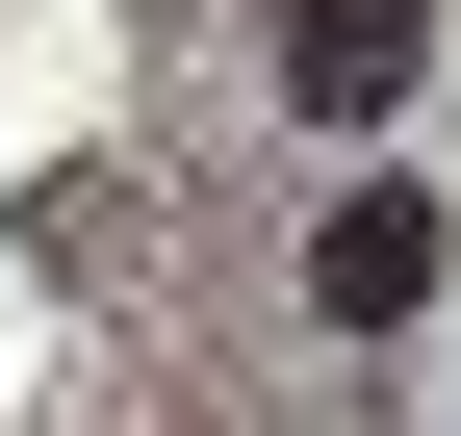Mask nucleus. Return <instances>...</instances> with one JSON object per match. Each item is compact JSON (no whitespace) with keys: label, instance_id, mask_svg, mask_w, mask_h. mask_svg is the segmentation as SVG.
<instances>
[{"label":"nucleus","instance_id":"obj_1","mask_svg":"<svg viewBox=\"0 0 461 436\" xmlns=\"http://www.w3.org/2000/svg\"><path fill=\"white\" fill-rule=\"evenodd\" d=\"M282 308H308V334H411L436 308V180H333L308 257H282Z\"/></svg>","mask_w":461,"mask_h":436},{"label":"nucleus","instance_id":"obj_2","mask_svg":"<svg viewBox=\"0 0 461 436\" xmlns=\"http://www.w3.org/2000/svg\"><path fill=\"white\" fill-rule=\"evenodd\" d=\"M436 51V0H282V129H384Z\"/></svg>","mask_w":461,"mask_h":436}]
</instances>
